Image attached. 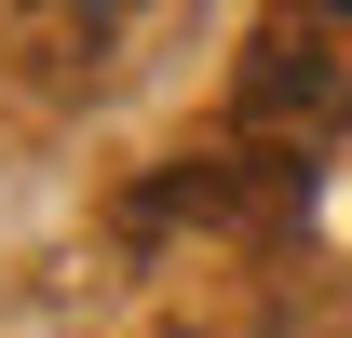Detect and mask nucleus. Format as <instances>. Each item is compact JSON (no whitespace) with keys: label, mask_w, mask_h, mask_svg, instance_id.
Returning <instances> with one entry per match:
<instances>
[{"label":"nucleus","mask_w":352,"mask_h":338,"mask_svg":"<svg viewBox=\"0 0 352 338\" xmlns=\"http://www.w3.org/2000/svg\"><path fill=\"white\" fill-rule=\"evenodd\" d=\"M230 135H258L285 163L352 135V0H271L244 27V54H230Z\"/></svg>","instance_id":"nucleus-1"},{"label":"nucleus","mask_w":352,"mask_h":338,"mask_svg":"<svg viewBox=\"0 0 352 338\" xmlns=\"http://www.w3.org/2000/svg\"><path fill=\"white\" fill-rule=\"evenodd\" d=\"M298 190H311V163H285V149H258V135H217V149H176L122 216L135 230H271Z\"/></svg>","instance_id":"nucleus-2"},{"label":"nucleus","mask_w":352,"mask_h":338,"mask_svg":"<svg viewBox=\"0 0 352 338\" xmlns=\"http://www.w3.org/2000/svg\"><path fill=\"white\" fill-rule=\"evenodd\" d=\"M190 0H28V54L41 82H122L135 54H163V27Z\"/></svg>","instance_id":"nucleus-3"}]
</instances>
